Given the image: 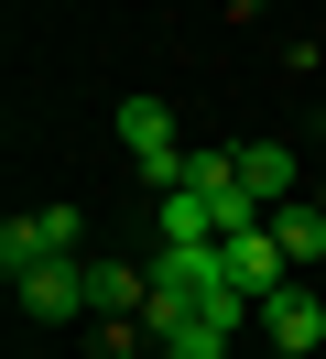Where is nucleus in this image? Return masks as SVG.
<instances>
[{
	"label": "nucleus",
	"mask_w": 326,
	"mask_h": 359,
	"mask_svg": "<svg viewBox=\"0 0 326 359\" xmlns=\"http://www.w3.org/2000/svg\"><path fill=\"white\" fill-rule=\"evenodd\" d=\"M120 153L130 163H142V185H163V196H174V185H185V131H174V109H163V98H120Z\"/></svg>",
	"instance_id": "obj_1"
},
{
	"label": "nucleus",
	"mask_w": 326,
	"mask_h": 359,
	"mask_svg": "<svg viewBox=\"0 0 326 359\" xmlns=\"http://www.w3.org/2000/svg\"><path fill=\"white\" fill-rule=\"evenodd\" d=\"M43 262H87V229H76V207H33V218H11L0 229V272H43Z\"/></svg>",
	"instance_id": "obj_2"
},
{
	"label": "nucleus",
	"mask_w": 326,
	"mask_h": 359,
	"mask_svg": "<svg viewBox=\"0 0 326 359\" xmlns=\"http://www.w3.org/2000/svg\"><path fill=\"white\" fill-rule=\"evenodd\" d=\"M217 272H229V294H239V305H272V294L283 283H294V262H283V240H272V229H229V240H217Z\"/></svg>",
	"instance_id": "obj_3"
},
{
	"label": "nucleus",
	"mask_w": 326,
	"mask_h": 359,
	"mask_svg": "<svg viewBox=\"0 0 326 359\" xmlns=\"http://www.w3.org/2000/svg\"><path fill=\"white\" fill-rule=\"evenodd\" d=\"M250 327L272 337V359H315V348H326V294H315V283H283Z\"/></svg>",
	"instance_id": "obj_4"
},
{
	"label": "nucleus",
	"mask_w": 326,
	"mask_h": 359,
	"mask_svg": "<svg viewBox=\"0 0 326 359\" xmlns=\"http://www.w3.org/2000/svg\"><path fill=\"white\" fill-rule=\"evenodd\" d=\"M22 316L33 327H65V316H87V262H43V272H22Z\"/></svg>",
	"instance_id": "obj_5"
},
{
	"label": "nucleus",
	"mask_w": 326,
	"mask_h": 359,
	"mask_svg": "<svg viewBox=\"0 0 326 359\" xmlns=\"http://www.w3.org/2000/svg\"><path fill=\"white\" fill-rule=\"evenodd\" d=\"M229 153H239V196H250L261 218L294 207V153H283V142H229Z\"/></svg>",
	"instance_id": "obj_6"
},
{
	"label": "nucleus",
	"mask_w": 326,
	"mask_h": 359,
	"mask_svg": "<svg viewBox=\"0 0 326 359\" xmlns=\"http://www.w3.org/2000/svg\"><path fill=\"white\" fill-rule=\"evenodd\" d=\"M261 229L283 240V262H294V272H326V196H294V207H272Z\"/></svg>",
	"instance_id": "obj_7"
},
{
	"label": "nucleus",
	"mask_w": 326,
	"mask_h": 359,
	"mask_svg": "<svg viewBox=\"0 0 326 359\" xmlns=\"http://www.w3.org/2000/svg\"><path fill=\"white\" fill-rule=\"evenodd\" d=\"M152 305V272H130V262H87V316L98 327H120V316H142Z\"/></svg>",
	"instance_id": "obj_8"
},
{
	"label": "nucleus",
	"mask_w": 326,
	"mask_h": 359,
	"mask_svg": "<svg viewBox=\"0 0 326 359\" xmlns=\"http://www.w3.org/2000/svg\"><path fill=\"white\" fill-rule=\"evenodd\" d=\"M229 337H239V316H185L152 337V359H229Z\"/></svg>",
	"instance_id": "obj_9"
}]
</instances>
